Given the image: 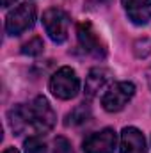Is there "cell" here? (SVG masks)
<instances>
[{
  "mask_svg": "<svg viewBox=\"0 0 151 153\" xmlns=\"http://www.w3.org/2000/svg\"><path fill=\"white\" fill-rule=\"evenodd\" d=\"M89 119H91V107L87 103H80L78 107H75L66 116V125L68 126H78V125L87 123Z\"/></svg>",
  "mask_w": 151,
  "mask_h": 153,
  "instance_id": "obj_12",
  "label": "cell"
},
{
  "mask_svg": "<svg viewBox=\"0 0 151 153\" xmlns=\"http://www.w3.org/2000/svg\"><path fill=\"white\" fill-rule=\"evenodd\" d=\"M128 18L135 25H146L151 22V0H121Z\"/></svg>",
  "mask_w": 151,
  "mask_h": 153,
  "instance_id": "obj_8",
  "label": "cell"
},
{
  "mask_svg": "<svg viewBox=\"0 0 151 153\" xmlns=\"http://www.w3.org/2000/svg\"><path fill=\"white\" fill-rule=\"evenodd\" d=\"M43 48H44L43 39L41 38H32L29 43H25V45L21 46V53L30 55V57H36V55H41V53H43Z\"/></svg>",
  "mask_w": 151,
  "mask_h": 153,
  "instance_id": "obj_13",
  "label": "cell"
},
{
  "mask_svg": "<svg viewBox=\"0 0 151 153\" xmlns=\"http://www.w3.org/2000/svg\"><path fill=\"white\" fill-rule=\"evenodd\" d=\"M43 25L48 34V38L53 43H64L68 39V27H70V16L57 7H52L43 13Z\"/></svg>",
  "mask_w": 151,
  "mask_h": 153,
  "instance_id": "obj_4",
  "label": "cell"
},
{
  "mask_svg": "<svg viewBox=\"0 0 151 153\" xmlns=\"http://www.w3.org/2000/svg\"><path fill=\"white\" fill-rule=\"evenodd\" d=\"M121 153H146V139L144 135L133 128L126 126L121 132Z\"/></svg>",
  "mask_w": 151,
  "mask_h": 153,
  "instance_id": "obj_9",
  "label": "cell"
},
{
  "mask_svg": "<svg viewBox=\"0 0 151 153\" xmlns=\"http://www.w3.org/2000/svg\"><path fill=\"white\" fill-rule=\"evenodd\" d=\"M4 153H18V150H14V148H7Z\"/></svg>",
  "mask_w": 151,
  "mask_h": 153,
  "instance_id": "obj_18",
  "label": "cell"
},
{
  "mask_svg": "<svg viewBox=\"0 0 151 153\" xmlns=\"http://www.w3.org/2000/svg\"><path fill=\"white\" fill-rule=\"evenodd\" d=\"M133 52H135V55L141 57V59H142V57H148L151 53V39L142 38V39H139V41H135Z\"/></svg>",
  "mask_w": 151,
  "mask_h": 153,
  "instance_id": "obj_15",
  "label": "cell"
},
{
  "mask_svg": "<svg viewBox=\"0 0 151 153\" xmlns=\"http://www.w3.org/2000/svg\"><path fill=\"white\" fill-rule=\"evenodd\" d=\"M93 2H94V4H105L107 0H93Z\"/></svg>",
  "mask_w": 151,
  "mask_h": 153,
  "instance_id": "obj_20",
  "label": "cell"
},
{
  "mask_svg": "<svg viewBox=\"0 0 151 153\" xmlns=\"http://www.w3.org/2000/svg\"><path fill=\"white\" fill-rule=\"evenodd\" d=\"M29 111H30V132L34 135L46 134L53 128V125L57 121V116L53 112L50 102L44 96H38L29 105Z\"/></svg>",
  "mask_w": 151,
  "mask_h": 153,
  "instance_id": "obj_1",
  "label": "cell"
},
{
  "mask_svg": "<svg viewBox=\"0 0 151 153\" xmlns=\"http://www.w3.org/2000/svg\"><path fill=\"white\" fill-rule=\"evenodd\" d=\"M7 119H9V126L13 128V132L16 135H21V134L29 132L30 130V111H29V105H14L7 112Z\"/></svg>",
  "mask_w": 151,
  "mask_h": 153,
  "instance_id": "obj_10",
  "label": "cell"
},
{
  "mask_svg": "<svg viewBox=\"0 0 151 153\" xmlns=\"http://www.w3.org/2000/svg\"><path fill=\"white\" fill-rule=\"evenodd\" d=\"M14 4V0H2V5L4 7H9V5H13Z\"/></svg>",
  "mask_w": 151,
  "mask_h": 153,
  "instance_id": "obj_17",
  "label": "cell"
},
{
  "mask_svg": "<svg viewBox=\"0 0 151 153\" xmlns=\"http://www.w3.org/2000/svg\"><path fill=\"white\" fill-rule=\"evenodd\" d=\"M23 150H25V153H46V146L39 139V135H30L29 139H25Z\"/></svg>",
  "mask_w": 151,
  "mask_h": 153,
  "instance_id": "obj_14",
  "label": "cell"
},
{
  "mask_svg": "<svg viewBox=\"0 0 151 153\" xmlns=\"http://www.w3.org/2000/svg\"><path fill=\"white\" fill-rule=\"evenodd\" d=\"M76 38H78V45L82 46V50L85 53H89L91 57L103 59L107 55V50H105L101 39L89 22H82L76 25Z\"/></svg>",
  "mask_w": 151,
  "mask_h": 153,
  "instance_id": "obj_6",
  "label": "cell"
},
{
  "mask_svg": "<svg viewBox=\"0 0 151 153\" xmlns=\"http://www.w3.org/2000/svg\"><path fill=\"white\" fill-rule=\"evenodd\" d=\"M110 76H112V73L107 68H93L85 78V94L89 98L96 96L100 93V89H103L110 82Z\"/></svg>",
  "mask_w": 151,
  "mask_h": 153,
  "instance_id": "obj_11",
  "label": "cell"
},
{
  "mask_svg": "<svg viewBox=\"0 0 151 153\" xmlns=\"http://www.w3.org/2000/svg\"><path fill=\"white\" fill-rule=\"evenodd\" d=\"M148 82H150V87H151V70L148 71Z\"/></svg>",
  "mask_w": 151,
  "mask_h": 153,
  "instance_id": "obj_19",
  "label": "cell"
},
{
  "mask_svg": "<svg viewBox=\"0 0 151 153\" xmlns=\"http://www.w3.org/2000/svg\"><path fill=\"white\" fill-rule=\"evenodd\" d=\"M115 143H117L115 132L112 128H103L101 132H96L85 137L82 148H84V153H114Z\"/></svg>",
  "mask_w": 151,
  "mask_h": 153,
  "instance_id": "obj_7",
  "label": "cell"
},
{
  "mask_svg": "<svg viewBox=\"0 0 151 153\" xmlns=\"http://www.w3.org/2000/svg\"><path fill=\"white\" fill-rule=\"evenodd\" d=\"M133 94H135V85L132 82H117L103 94L101 105L107 112H119L133 98Z\"/></svg>",
  "mask_w": 151,
  "mask_h": 153,
  "instance_id": "obj_5",
  "label": "cell"
},
{
  "mask_svg": "<svg viewBox=\"0 0 151 153\" xmlns=\"http://www.w3.org/2000/svg\"><path fill=\"white\" fill-rule=\"evenodd\" d=\"M53 153H73L71 143L66 137H57L53 141Z\"/></svg>",
  "mask_w": 151,
  "mask_h": 153,
  "instance_id": "obj_16",
  "label": "cell"
},
{
  "mask_svg": "<svg viewBox=\"0 0 151 153\" xmlns=\"http://www.w3.org/2000/svg\"><path fill=\"white\" fill-rule=\"evenodd\" d=\"M78 89H80V80L76 76L75 70H71L70 66H64V68L57 70L53 73V76L50 78V91L59 100L75 98Z\"/></svg>",
  "mask_w": 151,
  "mask_h": 153,
  "instance_id": "obj_2",
  "label": "cell"
},
{
  "mask_svg": "<svg viewBox=\"0 0 151 153\" xmlns=\"http://www.w3.org/2000/svg\"><path fill=\"white\" fill-rule=\"evenodd\" d=\"M36 22V5L30 2H23L14 7L5 18V32L9 36H20L29 30Z\"/></svg>",
  "mask_w": 151,
  "mask_h": 153,
  "instance_id": "obj_3",
  "label": "cell"
}]
</instances>
